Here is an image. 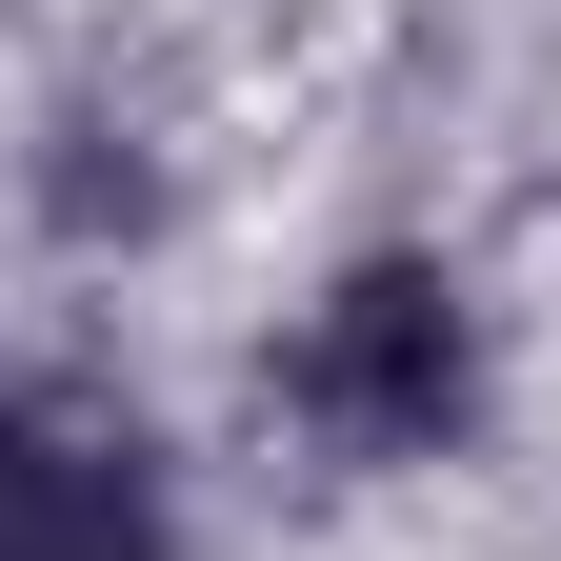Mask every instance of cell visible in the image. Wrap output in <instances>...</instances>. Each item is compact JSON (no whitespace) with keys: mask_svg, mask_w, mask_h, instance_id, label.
<instances>
[{"mask_svg":"<svg viewBox=\"0 0 561 561\" xmlns=\"http://www.w3.org/2000/svg\"><path fill=\"white\" fill-rule=\"evenodd\" d=\"M261 401H280L301 461L421 481V461H461L481 421H502V321H481V280H461L442 241H341L301 301H280Z\"/></svg>","mask_w":561,"mask_h":561,"instance_id":"cell-1","label":"cell"},{"mask_svg":"<svg viewBox=\"0 0 561 561\" xmlns=\"http://www.w3.org/2000/svg\"><path fill=\"white\" fill-rule=\"evenodd\" d=\"M181 442L101 362H0V561H181Z\"/></svg>","mask_w":561,"mask_h":561,"instance_id":"cell-2","label":"cell"},{"mask_svg":"<svg viewBox=\"0 0 561 561\" xmlns=\"http://www.w3.org/2000/svg\"><path fill=\"white\" fill-rule=\"evenodd\" d=\"M21 181H41V241H60V261H121V241H161V221H181L161 121H140V101H60Z\"/></svg>","mask_w":561,"mask_h":561,"instance_id":"cell-3","label":"cell"}]
</instances>
